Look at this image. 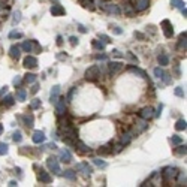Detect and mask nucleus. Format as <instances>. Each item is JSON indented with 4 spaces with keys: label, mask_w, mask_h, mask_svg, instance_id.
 <instances>
[{
    "label": "nucleus",
    "mask_w": 187,
    "mask_h": 187,
    "mask_svg": "<svg viewBox=\"0 0 187 187\" xmlns=\"http://www.w3.org/2000/svg\"><path fill=\"white\" fill-rule=\"evenodd\" d=\"M175 175H177V169H175V168L168 166V168L163 169V172H162V177H163V186H168L169 181H171Z\"/></svg>",
    "instance_id": "nucleus-1"
},
{
    "label": "nucleus",
    "mask_w": 187,
    "mask_h": 187,
    "mask_svg": "<svg viewBox=\"0 0 187 187\" xmlns=\"http://www.w3.org/2000/svg\"><path fill=\"white\" fill-rule=\"evenodd\" d=\"M97 77H100V67L99 66H91L87 69V72H85V78L90 79V81H95Z\"/></svg>",
    "instance_id": "nucleus-2"
},
{
    "label": "nucleus",
    "mask_w": 187,
    "mask_h": 187,
    "mask_svg": "<svg viewBox=\"0 0 187 187\" xmlns=\"http://www.w3.org/2000/svg\"><path fill=\"white\" fill-rule=\"evenodd\" d=\"M154 111H153V108H150V106H145V108H142L141 111L138 112V115L141 117V118H144V120H150V118H153L154 117V114H153Z\"/></svg>",
    "instance_id": "nucleus-3"
},
{
    "label": "nucleus",
    "mask_w": 187,
    "mask_h": 187,
    "mask_svg": "<svg viewBox=\"0 0 187 187\" xmlns=\"http://www.w3.org/2000/svg\"><path fill=\"white\" fill-rule=\"evenodd\" d=\"M100 6H102V9H105V11L109 12V14H115V15H118V14H120L118 6L114 5V3H106V5H103V2L100 0Z\"/></svg>",
    "instance_id": "nucleus-4"
},
{
    "label": "nucleus",
    "mask_w": 187,
    "mask_h": 187,
    "mask_svg": "<svg viewBox=\"0 0 187 187\" xmlns=\"http://www.w3.org/2000/svg\"><path fill=\"white\" fill-rule=\"evenodd\" d=\"M56 114L58 117H61V115L66 114V103H64V100L61 97H58V100L56 102Z\"/></svg>",
    "instance_id": "nucleus-5"
},
{
    "label": "nucleus",
    "mask_w": 187,
    "mask_h": 187,
    "mask_svg": "<svg viewBox=\"0 0 187 187\" xmlns=\"http://www.w3.org/2000/svg\"><path fill=\"white\" fill-rule=\"evenodd\" d=\"M48 168H50L54 174H60V165H58L57 159H54V157H50V159H48Z\"/></svg>",
    "instance_id": "nucleus-6"
},
{
    "label": "nucleus",
    "mask_w": 187,
    "mask_h": 187,
    "mask_svg": "<svg viewBox=\"0 0 187 187\" xmlns=\"http://www.w3.org/2000/svg\"><path fill=\"white\" fill-rule=\"evenodd\" d=\"M135 11H144L148 8V0H135L133 2Z\"/></svg>",
    "instance_id": "nucleus-7"
},
{
    "label": "nucleus",
    "mask_w": 187,
    "mask_h": 187,
    "mask_svg": "<svg viewBox=\"0 0 187 187\" xmlns=\"http://www.w3.org/2000/svg\"><path fill=\"white\" fill-rule=\"evenodd\" d=\"M121 69H123V63H120V61L109 63V72H111V75H115L117 72H120Z\"/></svg>",
    "instance_id": "nucleus-8"
},
{
    "label": "nucleus",
    "mask_w": 187,
    "mask_h": 187,
    "mask_svg": "<svg viewBox=\"0 0 187 187\" xmlns=\"http://www.w3.org/2000/svg\"><path fill=\"white\" fill-rule=\"evenodd\" d=\"M36 64H38L36 57H33V56H27V57L24 58V66H26L27 69H33V67H36Z\"/></svg>",
    "instance_id": "nucleus-9"
},
{
    "label": "nucleus",
    "mask_w": 187,
    "mask_h": 187,
    "mask_svg": "<svg viewBox=\"0 0 187 187\" xmlns=\"http://www.w3.org/2000/svg\"><path fill=\"white\" fill-rule=\"evenodd\" d=\"M133 132H130V130H124V133L121 135V144H123V147L124 145H127L130 141H132V138H133Z\"/></svg>",
    "instance_id": "nucleus-10"
},
{
    "label": "nucleus",
    "mask_w": 187,
    "mask_h": 187,
    "mask_svg": "<svg viewBox=\"0 0 187 187\" xmlns=\"http://www.w3.org/2000/svg\"><path fill=\"white\" fill-rule=\"evenodd\" d=\"M77 169H78V171H82V174H85V175H90V174L93 172V169L88 166V163H87V162L78 163V165H77Z\"/></svg>",
    "instance_id": "nucleus-11"
},
{
    "label": "nucleus",
    "mask_w": 187,
    "mask_h": 187,
    "mask_svg": "<svg viewBox=\"0 0 187 187\" xmlns=\"http://www.w3.org/2000/svg\"><path fill=\"white\" fill-rule=\"evenodd\" d=\"M162 27H165V29H163V32H165V36H166V38H172L174 30H172V27H171V24H169L168 19H165V21L162 22Z\"/></svg>",
    "instance_id": "nucleus-12"
},
{
    "label": "nucleus",
    "mask_w": 187,
    "mask_h": 187,
    "mask_svg": "<svg viewBox=\"0 0 187 187\" xmlns=\"http://www.w3.org/2000/svg\"><path fill=\"white\" fill-rule=\"evenodd\" d=\"M35 40H26V42H22L21 45V48L24 50L26 53H33V46H35Z\"/></svg>",
    "instance_id": "nucleus-13"
},
{
    "label": "nucleus",
    "mask_w": 187,
    "mask_h": 187,
    "mask_svg": "<svg viewBox=\"0 0 187 187\" xmlns=\"http://www.w3.org/2000/svg\"><path fill=\"white\" fill-rule=\"evenodd\" d=\"M112 145H114V144H112V142H109L108 145H103V147H100V148L97 150V153H99V154H102V156L111 154V153H112V148H111V147H112Z\"/></svg>",
    "instance_id": "nucleus-14"
},
{
    "label": "nucleus",
    "mask_w": 187,
    "mask_h": 187,
    "mask_svg": "<svg viewBox=\"0 0 187 187\" xmlns=\"http://www.w3.org/2000/svg\"><path fill=\"white\" fill-rule=\"evenodd\" d=\"M43 141H45V135H43L42 132L38 130V132L33 133V142H35V144H40V142H43Z\"/></svg>",
    "instance_id": "nucleus-15"
},
{
    "label": "nucleus",
    "mask_w": 187,
    "mask_h": 187,
    "mask_svg": "<svg viewBox=\"0 0 187 187\" xmlns=\"http://www.w3.org/2000/svg\"><path fill=\"white\" fill-rule=\"evenodd\" d=\"M58 97H60V87L56 85V87L53 88V91H51V102L56 103V102L58 100Z\"/></svg>",
    "instance_id": "nucleus-16"
},
{
    "label": "nucleus",
    "mask_w": 187,
    "mask_h": 187,
    "mask_svg": "<svg viewBox=\"0 0 187 187\" xmlns=\"http://www.w3.org/2000/svg\"><path fill=\"white\" fill-rule=\"evenodd\" d=\"M21 120L24 121V124H26L27 127H32V126H33V115H32V114L22 115V117H21Z\"/></svg>",
    "instance_id": "nucleus-17"
},
{
    "label": "nucleus",
    "mask_w": 187,
    "mask_h": 187,
    "mask_svg": "<svg viewBox=\"0 0 187 187\" xmlns=\"http://www.w3.org/2000/svg\"><path fill=\"white\" fill-rule=\"evenodd\" d=\"M51 14H53L54 17H58V15H63V14H64V9H63L60 5H53V8H51Z\"/></svg>",
    "instance_id": "nucleus-18"
},
{
    "label": "nucleus",
    "mask_w": 187,
    "mask_h": 187,
    "mask_svg": "<svg viewBox=\"0 0 187 187\" xmlns=\"http://www.w3.org/2000/svg\"><path fill=\"white\" fill-rule=\"evenodd\" d=\"M39 180L42 181V183H50L51 181V175L48 174V172H45V171H39Z\"/></svg>",
    "instance_id": "nucleus-19"
},
{
    "label": "nucleus",
    "mask_w": 187,
    "mask_h": 187,
    "mask_svg": "<svg viewBox=\"0 0 187 187\" xmlns=\"http://www.w3.org/2000/svg\"><path fill=\"white\" fill-rule=\"evenodd\" d=\"M60 159H61V162H64V163H69L72 160V154L69 153L67 150H63L61 151V156H60Z\"/></svg>",
    "instance_id": "nucleus-20"
},
{
    "label": "nucleus",
    "mask_w": 187,
    "mask_h": 187,
    "mask_svg": "<svg viewBox=\"0 0 187 187\" xmlns=\"http://www.w3.org/2000/svg\"><path fill=\"white\" fill-rule=\"evenodd\" d=\"M9 54H11L12 58H18V57H19V46L12 45V46H11V50H9Z\"/></svg>",
    "instance_id": "nucleus-21"
},
{
    "label": "nucleus",
    "mask_w": 187,
    "mask_h": 187,
    "mask_svg": "<svg viewBox=\"0 0 187 187\" xmlns=\"http://www.w3.org/2000/svg\"><path fill=\"white\" fill-rule=\"evenodd\" d=\"M74 145H75V147H78V148H79V151H82V153H90V148H88L84 142H81V141H75V142H74Z\"/></svg>",
    "instance_id": "nucleus-22"
},
{
    "label": "nucleus",
    "mask_w": 187,
    "mask_h": 187,
    "mask_svg": "<svg viewBox=\"0 0 187 187\" xmlns=\"http://www.w3.org/2000/svg\"><path fill=\"white\" fill-rule=\"evenodd\" d=\"M26 97H27V91L24 88H18V91H17V99L22 102V100H26Z\"/></svg>",
    "instance_id": "nucleus-23"
},
{
    "label": "nucleus",
    "mask_w": 187,
    "mask_h": 187,
    "mask_svg": "<svg viewBox=\"0 0 187 187\" xmlns=\"http://www.w3.org/2000/svg\"><path fill=\"white\" fill-rule=\"evenodd\" d=\"M159 63H160L162 66H166V64H169V57H168L166 54H162V56H159Z\"/></svg>",
    "instance_id": "nucleus-24"
},
{
    "label": "nucleus",
    "mask_w": 187,
    "mask_h": 187,
    "mask_svg": "<svg viewBox=\"0 0 187 187\" xmlns=\"http://www.w3.org/2000/svg\"><path fill=\"white\" fill-rule=\"evenodd\" d=\"M64 178H67V180H77V172H74V171H64Z\"/></svg>",
    "instance_id": "nucleus-25"
},
{
    "label": "nucleus",
    "mask_w": 187,
    "mask_h": 187,
    "mask_svg": "<svg viewBox=\"0 0 187 187\" xmlns=\"http://www.w3.org/2000/svg\"><path fill=\"white\" fill-rule=\"evenodd\" d=\"M81 3H82L84 8H87V9H90V11L95 9V6H93V3H91V0H81Z\"/></svg>",
    "instance_id": "nucleus-26"
},
{
    "label": "nucleus",
    "mask_w": 187,
    "mask_h": 187,
    "mask_svg": "<svg viewBox=\"0 0 187 187\" xmlns=\"http://www.w3.org/2000/svg\"><path fill=\"white\" fill-rule=\"evenodd\" d=\"M175 8H180V9H184L186 8V5H184V2H181V0H172L171 2Z\"/></svg>",
    "instance_id": "nucleus-27"
},
{
    "label": "nucleus",
    "mask_w": 187,
    "mask_h": 187,
    "mask_svg": "<svg viewBox=\"0 0 187 187\" xmlns=\"http://www.w3.org/2000/svg\"><path fill=\"white\" fill-rule=\"evenodd\" d=\"M3 105L5 106H12L14 105V97L12 96H6V99H3Z\"/></svg>",
    "instance_id": "nucleus-28"
},
{
    "label": "nucleus",
    "mask_w": 187,
    "mask_h": 187,
    "mask_svg": "<svg viewBox=\"0 0 187 187\" xmlns=\"http://www.w3.org/2000/svg\"><path fill=\"white\" fill-rule=\"evenodd\" d=\"M175 129H177V130H184V129H186V121H184V120H178L177 124H175Z\"/></svg>",
    "instance_id": "nucleus-29"
},
{
    "label": "nucleus",
    "mask_w": 187,
    "mask_h": 187,
    "mask_svg": "<svg viewBox=\"0 0 187 187\" xmlns=\"http://www.w3.org/2000/svg\"><path fill=\"white\" fill-rule=\"evenodd\" d=\"M124 12H126L129 17H132V15L135 14V12L132 11V8H130V3H124Z\"/></svg>",
    "instance_id": "nucleus-30"
},
{
    "label": "nucleus",
    "mask_w": 187,
    "mask_h": 187,
    "mask_svg": "<svg viewBox=\"0 0 187 187\" xmlns=\"http://www.w3.org/2000/svg\"><path fill=\"white\" fill-rule=\"evenodd\" d=\"M24 79H26V82H35L36 81V75L35 74H27Z\"/></svg>",
    "instance_id": "nucleus-31"
},
{
    "label": "nucleus",
    "mask_w": 187,
    "mask_h": 187,
    "mask_svg": "<svg viewBox=\"0 0 187 187\" xmlns=\"http://www.w3.org/2000/svg\"><path fill=\"white\" fill-rule=\"evenodd\" d=\"M175 154H178V156L186 154V145H184V147H183V145H181V147H177V148H175Z\"/></svg>",
    "instance_id": "nucleus-32"
},
{
    "label": "nucleus",
    "mask_w": 187,
    "mask_h": 187,
    "mask_svg": "<svg viewBox=\"0 0 187 187\" xmlns=\"http://www.w3.org/2000/svg\"><path fill=\"white\" fill-rule=\"evenodd\" d=\"M93 46H95V48H97V50H103V48H105V43L97 42V40H93Z\"/></svg>",
    "instance_id": "nucleus-33"
},
{
    "label": "nucleus",
    "mask_w": 187,
    "mask_h": 187,
    "mask_svg": "<svg viewBox=\"0 0 187 187\" xmlns=\"http://www.w3.org/2000/svg\"><path fill=\"white\" fill-rule=\"evenodd\" d=\"M163 74H165V72H163L160 67H156V69H154V75H156L157 78H162V77H163Z\"/></svg>",
    "instance_id": "nucleus-34"
},
{
    "label": "nucleus",
    "mask_w": 187,
    "mask_h": 187,
    "mask_svg": "<svg viewBox=\"0 0 187 187\" xmlns=\"http://www.w3.org/2000/svg\"><path fill=\"white\" fill-rule=\"evenodd\" d=\"M21 139H22L21 132H15V133H14V141H15V142H21Z\"/></svg>",
    "instance_id": "nucleus-35"
},
{
    "label": "nucleus",
    "mask_w": 187,
    "mask_h": 187,
    "mask_svg": "<svg viewBox=\"0 0 187 187\" xmlns=\"http://www.w3.org/2000/svg\"><path fill=\"white\" fill-rule=\"evenodd\" d=\"M39 106H40V100H39V99H33V100H32V108H33V109H38Z\"/></svg>",
    "instance_id": "nucleus-36"
},
{
    "label": "nucleus",
    "mask_w": 187,
    "mask_h": 187,
    "mask_svg": "<svg viewBox=\"0 0 187 187\" xmlns=\"http://www.w3.org/2000/svg\"><path fill=\"white\" fill-rule=\"evenodd\" d=\"M171 142H172L174 145H178V144L181 142V136H177V135H175V136L171 139Z\"/></svg>",
    "instance_id": "nucleus-37"
},
{
    "label": "nucleus",
    "mask_w": 187,
    "mask_h": 187,
    "mask_svg": "<svg viewBox=\"0 0 187 187\" xmlns=\"http://www.w3.org/2000/svg\"><path fill=\"white\" fill-rule=\"evenodd\" d=\"M95 163H96L97 166H100V168H105L106 166V163L103 160H100V159H95Z\"/></svg>",
    "instance_id": "nucleus-38"
},
{
    "label": "nucleus",
    "mask_w": 187,
    "mask_h": 187,
    "mask_svg": "<svg viewBox=\"0 0 187 187\" xmlns=\"http://www.w3.org/2000/svg\"><path fill=\"white\" fill-rule=\"evenodd\" d=\"M8 153V145L6 144H0V154H6Z\"/></svg>",
    "instance_id": "nucleus-39"
},
{
    "label": "nucleus",
    "mask_w": 187,
    "mask_h": 187,
    "mask_svg": "<svg viewBox=\"0 0 187 187\" xmlns=\"http://www.w3.org/2000/svg\"><path fill=\"white\" fill-rule=\"evenodd\" d=\"M175 95H177V96H184V93H183V88H181V87H177V88H175Z\"/></svg>",
    "instance_id": "nucleus-40"
},
{
    "label": "nucleus",
    "mask_w": 187,
    "mask_h": 187,
    "mask_svg": "<svg viewBox=\"0 0 187 187\" xmlns=\"http://www.w3.org/2000/svg\"><path fill=\"white\" fill-rule=\"evenodd\" d=\"M38 90H39V85H38V84H35V85L32 87L30 93H32V95H35V93H38Z\"/></svg>",
    "instance_id": "nucleus-41"
},
{
    "label": "nucleus",
    "mask_w": 187,
    "mask_h": 187,
    "mask_svg": "<svg viewBox=\"0 0 187 187\" xmlns=\"http://www.w3.org/2000/svg\"><path fill=\"white\" fill-rule=\"evenodd\" d=\"M22 35L21 33H18V32H12L11 35H9V38H21Z\"/></svg>",
    "instance_id": "nucleus-42"
},
{
    "label": "nucleus",
    "mask_w": 187,
    "mask_h": 187,
    "mask_svg": "<svg viewBox=\"0 0 187 187\" xmlns=\"http://www.w3.org/2000/svg\"><path fill=\"white\" fill-rule=\"evenodd\" d=\"M19 17H21V14H19V12H15V18H14V22H18V21L21 19Z\"/></svg>",
    "instance_id": "nucleus-43"
},
{
    "label": "nucleus",
    "mask_w": 187,
    "mask_h": 187,
    "mask_svg": "<svg viewBox=\"0 0 187 187\" xmlns=\"http://www.w3.org/2000/svg\"><path fill=\"white\" fill-rule=\"evenodd\" d=\"M100 39H103L105 42H111V39H109V38H108L106 35H100Z\"/></svg>",
    "instance_id": "nucleus-44"
},
{
    "label": "nucleus",
    "mask_w": 187,
    "mask_h": 187,
    "mask_svg": "<svg viewBox=\"0 0 187 187\" xmlns=\"http://www.w3.org/2000/svg\"><path fill=\"white\" fill-rule=\"evenodd\" d=\"M71 43H72V45H75V43H78V39H77L75 36H72V38H71Z\"/></svg>",
    "instance_id": "nucleus-45"
},
{
    "label": "nucleus",
    "mask_w": 187,
    "mask_h": 187,
    "mask_svg": "<svg viewBox=\"0 0 187 187\" xmlns=\"http://www.w3.org/2000/svg\"><path fill=\"white\" fill-rule=\"evenodd\" d=\"M96 58H99V60H106V56H105V54H102V56H96Z\"/></svg>",
    "instance_id": "nucleus-46"
},
{
    "label": "nucleus",
    "mask_w": 187,
    "mask_h": 187,
    "mask_svg": "<svg viewBox=\"0 0 187 187\" xmlns=\"http://www.w3.org/2000/svg\"><path fill=\"white\" fill-rule=\"evenodd\" d=\"M135 36H136V38H139V39H144V38H145L142 33H135Z\"/></svg>",
    "instance_id": "nucleus-47"
},
{
    "label": "nucleus",
    "mask_w": 187,
    "mask_h": 187,
    "mask_svg": "<svg viewBox=\"0 0 187 187\" xmlns=\"http://www.w3.org/2000/svg\"><path fill=\"white\" fill-rule=\"evenodd\" d=\"M127 58H130V60H136V57H135V56H132L130 53H127Z\"/></svg>",
    "instance_id": "nucleus-48"
},
{
    "label": "nucleus",
    "mask_w": 187,
    "mask_h": 187,
    "mask_svg": "<svg viewBox=\"0 0 187 187\" xmlns=\"http://www.w3.org/2000/svg\"><path fill=\"white\" fill-rule=\"evenodd\" d=\"M19 82H21V78H15V79H14V84H15V85L19 84Z\"/></svg>",
    "instance_id": "nucleus-49"
},
{
    "label": "nucleus",
    "mask_w": 187,
    "mask_h": 187,
    "mask_svg": "<svg viewBox=\"0 0 187 187\" xmlns=\"http://www.w3.org/2000/svg\"><path fill=\"white\" fill-rule=\"evenodd\" d=\"M6 91H8V90H6V87H5L3 90H0V96H3V95H5V93H6Z\"/></svg>",
    "instance_id": "nucleus-50"
},
{
    "label": "nucleus",
    "mask_w": 187,
    "mask_h": 187,
    "mask_svg": "<svg viewBox=\"0 0 187 187\" xmlns=\"http://www.w3.org/2000/svg\"><path fill=\"white\" fill-rule=\"evenodd\" d=\"M114 32H115L117 35H120V33H121V30H120V29H114Z\"/></svg>",
    "instance_id": "nucleus-51"
},
{
    "label": "nucleus",
    "mask_w": 187,
    "mask_h": 187,
    "mask_svg": "<svg viewBox=\"0 0 187 187\" xmlns=\"http://www.w3.org/2000/svg\"><path fill=\"white\" fill-rule=\"evenodd\" d=\"M2 132H3V126H2V124H0V133H2Z\"/></svg>",
    "instance_id": "nucleus-52"
}]
</instances>
